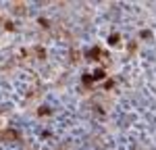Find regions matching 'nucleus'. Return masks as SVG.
Returning <instances> with one entry per match:
<instances>
[{"mask_svg": "<svg viewBox=\"0 0 156 150\" xmlns=\"http://www.w3.org/2000/svg\"><path fill=\"white\" fill-rule=\"evenodd\" d=\"M98 54H100V50H98V48H92L90 52H87V56H92V58H94V56H98Z\"/></svg>", "mask_w": 156, "mask_h": 150, "instance_id": "nucleus-3", "label": "nucleus"}, {"mask_svg": "<svg viewBox=\"0 0 156 150\" xmlns=\"http://www.w3.org/2000/svg\"><path fill=\"white\" fill-rule=\"evenodd\" d=\"M102 77H104V71H102V69H98V71L92 75V79H102Z\"/></svg>", "mask_w": 156, "mask_h": 150, "instance_id": "nucleus-2", "label": "nucleus"}, {"mask_svg": "<svg viewBox=\"0 0 156 150\" xmlns=\"http://www.w3.org/2000/svg\"><path fill=\"white\" fill-rule=\"evenodd\" d=\"M48 113H50V110H48L46 106H42V108H40V115H48Z\"/></svg>", "mask_w": 156, "mask_h": 150, "instance_id": "nucleus-5", "label": "nucleus"}, {"mask_svg": "<svg viewBox=\"0 0 156 150\" xmlns=\"http://www.w3.org/2000/svg\"><path fill=\"white\" fill-rule=\"evenodd\" d=\"M17 131H2L0 134V140H17Z\"/></svg>", "mask_w": 156, "mask_h": 150, "instance_id": "nucleus-1", "label": "nucleus"}, {"mask_svg": "<svg viewBox=\"0 0 156 150\" xmlns=\"http://www.w3.org/2000/svg\"><path fill=\"white\" fill-rule=\"evenodd\" d=\"M108 44H113V46L119 44V36H110V38H108Z\"/></svg>", "mask_w": 156, "mask_h": 150, "instance_id": "nucleus-4", "label": "nucleus"}]
</instances>
